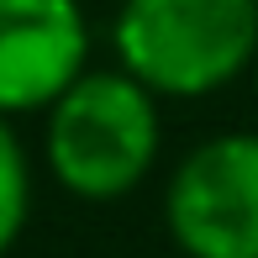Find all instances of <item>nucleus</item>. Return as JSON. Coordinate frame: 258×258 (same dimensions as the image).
Returning a JSON list of instances; mask_svg holds the SVG:
<instances>
[{"label": "nucleus", "mask_w": 258, "mask_h": 258, "mask_svg": "<svg viewBox=\"0 0 258 258\" xmlns=\"http://www.w3.org/2000/svg\"><path fill=\"white\" fill-rule=\"evenodd\" d=\"M158 158V105L137 74H79L48 105V169L79 201H121Z\"/></svg>", "instance_id": "obj_1"}, {"label": "nucleus", "mask_w": 258, "mask_h": 258, "mask_svg": "<svg viewBox=\"0 0 258 258\" xmlns=\"http://www.w3.org/2000/svg\"><path fill=\"white\" fill-rule=\"evenodd\" d=\"M116 58L153 95H211L258 53V0H126Z\"/></svg>", "instance_id": "obj_2"}, {"label": "nucleus", "mask_w": 258, "mask_h": 258, "mask_svg": "<svg viewBox=\"0 0 258 258\" xmlns=\"http://www.w3.org/2000/svg\"><path fill=\"white\" fill-rule=\"evenodd\" d=\"M190 258H258V132H221L179 158L163 195Z\"/></svg>", "instance_id": "obj_3"}, {"label": "nucleus", "mask_w": 258, "mask_h": 258, "mask_svg": "<svg viewBox=\"0 0 258 258\" xmlns=\"http://www.w3.org/2000/svg\"><path fill=\"white\" fill-rule=\"evenodd\" d=\"M90 27L79 0H0V111H42L85 74Z\"/></svg>", "instance_id": "obj_4"}, {"label": "nucleus", "mask_w": 258, "mask_h": 258, "mask_svg": "<svg viewBox=\"0 0 258 258\" xmlns=\"http://www.w3.org/2000/svg\"><path fill=\"white\" fill-rule=\"evenodd\" d=\"M32 211V169L21 153V137L11 132L6 111H0V253H11V242L21 237Z\"/></svg>", "instance_id": "obj_5"}]
</instances>
